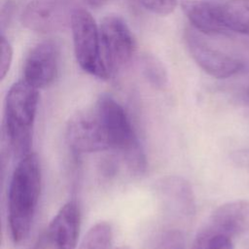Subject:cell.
Returning <instances> with one entry per match:
<instances>
[{
    "label": "cell",
    "mask_w": 249,
    "mask_h": 249,
    "mask_svg": "<svg viewBox=\"0 0 249 249\" xmlns=\"http://www.w3.org/2000/svg\"><path fill=\"white\" fill-rule=\"evenodd\" d=\"M42 175L36 154L18 160L8 190V224L11 238L21 243L29 234L41 193Z\"/></svg>",
    "instance_id": "obj_1"
},
{
    "label": "cell",
    "mask_w": 249,
    "mask_h": 249,
    "mask_svg": "<svg viewBox=\"0 0 249 249\" xmlns=\"http://www.w3.org/2000/svg\"><path fill=\"white\" fill-rule=\"evenodd\" d=\"M38 101V89L23 79L14 83L6 94L5 131L10 149L18 160L31 153Z\"/></svg>",
    "instance_id": "obj_2"
},
{
    "label": "cell",
    "mask_w": 249,
    "mask_h": 249,
    "mask_svg": "<svg viewBox=\"0 0 249 249\" xmlns=\"http://www.w3.org/2000/svg\"><path fill=\"white\" fill-rule=\"evenodd\" d=\"M94 108L103 123L110 150L120 154L131 173L143 175L147 169L146 156L124 107L113 96L103 93L97 98Z\"/></svg>",
    "instance_id": "obj_3"
},
{
    "label": "cell",
    "mask_w": 249,
    "mask_h": 249,
    "mask_svg": "<svg viewBox=\"0 0 249 249\" xmlns=\"http://www.w3.org/2000/svg\"><path fill=\"white\" fill-rule=\"evenodd\" d=\"M70 28L74 53L80 67L98 79H109L111 76L102 57L99 26L91 14L86 9L78 7L73 13Z\"/></svg>",
    "instance_id": "obj_4"
},
{
    "label": "cell",
    "mask_w": 249,
    "mask_h": 249,
    "mask_svg": "<svg viewBox=\"0 0 249 249\" xmlns=\"http://www.w3.org/2000/svg\"><path fill=\"white\" fill-rule=\"evenodd\" d=\"M101 51L110 76L125 67L135 52V39L125 20L118 15L105 16L99 25Z\"/></svg>",
    "instance_id": "obj_5"
},
{
    "label": "cell",
    "mask_w": 249,
    "mask_h": 249,
    "mask_svg": "<svg viewBox=\"0 0 249 249\" xmlns=\"http://www.w3.org/2000/svg\"><path fill=\"white\" fill-rule=\"evenodd\" d=\"M187 49L196 63L208 75L216 79L230 78L244 67V63L215 48L206 35L194 28L192 25L185 30Z\"/></svg>",
    "instance_id": "obj_6"
},
{
    "label": "cell",
    "mask_w": 249,
    "mask_h": 249,
    "mask_svg": "<svg viewBox=\"0 0 249 249\" xmlns=\"http://www.w3.org/2000/svg\"><path fill=\"white\" fill-rule=\"evenodd\" d=\"M76 0H30L21 13V23L29 30L52 33L70 26Z\"/></svg>",
    "instance_id": "obj_7"
},
{
    "label": "cell",
    "mask_w": 249,
    "mask_h": 249,
    "mask_svg": "<svg viewBox=\"0 0 249 249\" xmlns=\"http://www.w3.org/2000/svg\"><path fill=\"white\" fill-rule=\"evenodd\" d=\"M66 138L75 155L110 150L103 123L95 108L81 110L70 118Z\"/></svg>",
    "instance_id": "obj_8"
},
{
    "label": "cell",
    "mask_w": 249,
    "mask_h": 249,
    "mask_svg": "<svg viewBox=\"0 0 249 249\" xmlns=\"http://www.w3.org/2000/svg\"><path fill=\"white\" fill-rule=\"evenodd\" d=\"M59 55V46L55 41L38 43L24 60L23 80L38 89L50 86L57 76Z\"/></svg>",
    "instance_id": "obj_9"
},
{
    "label": "cell",
    "mask_w": 249,
    "mask_h": 249,
    "mask_svg": "<svg viewBox=\"0 0 249 249\" xmlns=\"http://www.w3.org/2000/svg\"><path fill=\"white\" fill-rule=\"evenodd\" d=\"M156 194L163 210L172 217L188 220L196 213V199L190 183L179 176H166L156 184Z\"/></svg>",
    "instance_id": "obj_10"
},
{
    "label": "cell",
    "mask_w": 249,
    "mask_h": 249,
    "mask_svg": "<svg viewBox=\"0 0 249 249\" xmlns=\"http://www.w3.org/2000/svg\"><path fill=\"white\" fill-rule=\"evenodd\" d=\"M81 212L75 200L66 202L51 221L46 234L48 249H75L79 237Z\"/></svg>",
    "instance_id": "obj_11"
},
{
    "label": "cell",
    "mask_w": 249,
    "mask_h": 249,
    "mask_svg": "<svg viewBox=\"0 0 249 249\" xmlns=\"http://www.w3.org/2000/svg\"><path fill=\"white\" fill-rule=\"evenodd\" d=\"M206 225L231 238L249 231V200L239 199L220 205Z\"/></svg>",
    "instance_id": "obj_12"
},
{
    "label": "cell",
    "mask_w": 249,
    "mask_h": 249,
    "mask_svg": "<svg viewBox=\"0 0 249 249\" xmlns=\"http://www.w3.org/2000/svg\"><path fill=\"white\" fill-rule=\"evenodd\" d=\"M226 33L249 36V0H203Z\"/></svg>",
    "instance_id": "obj_13"
},
{
    "label": "cell",
    "mask_w": 249,
    "mask_h": 249,
    "mask_svg": "<svg viewBox=\"0 0 249 249\" xmlns=\"http://www.w3.org/2000/svg\"><path fill=\"white\" fill-rule=\"evenodd\" d=\"M181 9L191 25L206 36L227 34L203 0H182Z\"/></svg>",
    "instance_id": "obj_14"
},
{
    "label": "cell",
    "mask_w": 249,
    "mask_h": 249,
    "mask_svg": "<svg viewBox=\"0 0 249 249\" xmlns=\"http://www.w3.org/2000/svg\"><path fill=\"white\" fill-rule=\"evenodd\" d=\"M112 243V227L106 222H98L88 231L78 249H111Z\"/></svg>",
    "instance_id": "obj_15"
},
{
    "label": "cell",
    "mask_w": 249,
    "mask_h": 249,
    "mask_svg": "<svg viewBox=\"0 0 249 249\" xmlns=\"http://www.w3.org/2000/svg\"><path fill=\"white\" fill-rule=\"evenodd\" d=\"M190 249H233L231 237L205 225L195 237Z\"/></svg>",
    "instance_id": "obj_16"
},
{
    "label": "cell",
    "mask_w": 249,
    "mask_h": 249,
    "mask_svg": "<svg viewBox=\"0 0 249 249\" xmlns=\"http://www.w3.org/2000/svg\"><path fill=\"white\" fill-rule=\"evenodd\" d=\"M141 68L147 82L158 89L167 86L168 75L163 63L153 54H144L141 58Z\"/></svg>",
    "instance_id": "obj_17"
},
{
    "label": "cell",
    "mask_w": 249,
    "mask_h": 249,
    "mask_svg": "<svg viewBox=\"0 0 249 249\" xmlns=\"http://www.w3.org/2000/svg\"><path fill=\"white\" fill-rule=\"evenodd\" d=\"M185 235L178 229H167L157 238L154 249H185Z\"/></svg>",
    "instance_id": "obj_18"
},
{
    "label": "cell",
    "mask_w": 249,
    "mask_h": 249,
    "mask_svg": "<svg viewBox=\"0 0 249 249\" xmlns=\"http://www.w3.org/2000/svg\"><path fill=\"white\" fill-rule=\"evenodd\" d=\"M139 3L153 14L165 16L174 11L179 0H138Z\"/></svg>",
    "instance_id": "obj_19"
},
{
    "label": "cell",
    "mask_w": 249,
    "mask_h": 249,
    "mask_svg": "<svg viewBox=\"0 0 249 249\" xmlns=\"http://www.w3.org/2000/svg\"><path fill=\"white\" fill-rule=\"evenodd\" d=\"M13 59V48L9 40L4 34L1 35V57H0V77L3 80L12 64Z\"/></svg>",
    "instance_id": "obj_20"
},
{
    "label": "cell",
    "mask_w": 249,
    "mask_h": 249,
    "mask_svg": "<svg viewBox=\"0 0 249 249\" xmlns=\"http://www.w3.org/2000/svg\"><path fill=\"white\" fill-rule=\"evenodd\" d=\"M231 159L236 165L249 171V150L235 151L232 153Z\"/></svg>",
    "instance_id": "obj_21"
},
{
    "label": "cell",
    "mask_w": 249,
    "mask_h": 249,
    "mask_svg": "<svg viewBox=\"0 0 249 249\" xmlns=\"http://www.w3.org/2000/svg\"><path fill=\"white\" fill-rule=\"evenodd\" d=\"M89 6L94 8H99L104 6L109 0H85Z\"/></svg>",
    "instance_id": "obj_22"
},
{
    "label": "cell",
    "mask_w": 249,
    "mask_h": 249,
    "mask_svg": "<svg viewBox=\"0 0 249 249\" xmlns=\"http://www.w3.org/2000/svg\"><path fill=\"white\" fill-rule=\"evenodd\" d=\"M45 246V239H44V235L40 236V238L37 239L36 243L33 245V247L31 249H44Z\"/></svg>",
    "instance_id": "obj_23"
},
{
    "label": "cell",
    "mask_w": 249,
    "mask_h": 249,
    "mask_svg": "<svg viewBox=\"0 0 249 249\" xmlns=\"http://www.w3.org/2000/svg\"><path fill=\"white\" fill-rule=\"evenodd\" d=\"M117 249H130V248L127 247V246H121V247H119V248H117Z\"/></svg>",
    "instance_id": "obj_24"
},
{
    "label": "cell",
    "mask_w": 249,
    "mask_h": 249,
    "mask_svg": "<svg viewBox=\"0 0 249 249\" xmlns=\"http://www.w3.org/2000/svg\"><path fill=\"white\" fill-rule=\"evenodd\" d=\"M247 96H248V99H249V89L247 90Z\"/></svg>",
    "instance_id": "obj_25"
}]
</instances>
